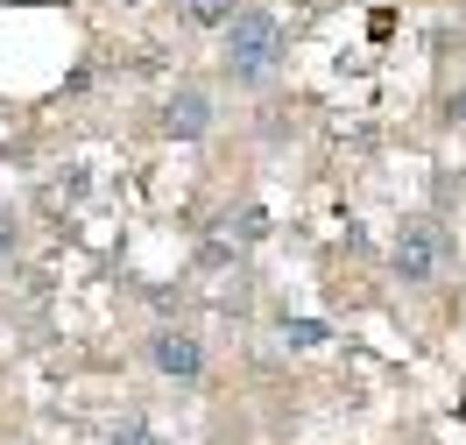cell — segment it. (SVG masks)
Instances as JSON below:
<instances>
[{"label": "cell", "mask_w": 466, "mask_h": 445, "mask_svg": "<svg viewBox=\"0 0 466 445\" xmlns=\"http://www.w3.org/2000/svg\"><path fill=\"white\" fill-rule=\"evenodd\" d=\"M290 50V22L276 15V7H240L227 22V50H219V71H227L233 86H262L268 71L283 64Z\"/></svg>", "instance_id": "cell-1"}, {"label": "cell", "mask_w": 466, "mask_h": 445, "mask_svg": "<svg viewBox=\"0 0 466 445\" xmlns=\"http://www.w3.org/2000/svg\"><path fill=\"white\" fill-rule=\"evenodd\" d=\"M389 262H396V283H410V290H431L438 276L452 268V234H445V219H431V212H410L403 227H396V240H389Z\"/></svg>", "instance_id": "cell-2"}, {"label": "cell", "mask_w": 466, "mask_h": 445, "mask_svg": "<svg viewBox=\"0 0 466 445\" xmlns=\"http://www.w3.org/2000/svg\"><path fill=\"white\" fill-rule=\"evenodd\" d=\"M148 360H156V375L177 382V389H198L205 382V347L184 326H163V332H156V339H148Z\"/></svg>", "instance_id": "cell-3"}, {"label": "cell", "mask_w": 466, "mask_h": 445, "mask_svg": "<svg viewBox=\"0 0 466 445\" xmlns=\"http://www.w3.org/2000/svg\"><path fill=\"white\" fill-rule=\"evenodd\" d=\"M205 127H212V99H205L198 86H184L170 106H163V135H170V142H198Z\"/></svg>", "instance_id": "cell-4"}, {"label": "cell", "mask_w": 466, "mask_h": 445, "mask_svg": "<svg viewBox=\"0 0 466 445\" xmlns=\"http://www.w3.org/2000/svg\"><path fill=\"white\" fill-rule=\"evenodd\" d=\"M233 15H240V0H184V22H198V29H227Z\"/></svg>", "instance_id": "cell-5"}, {"label": "cell", "mask_w": 466, "mask_h": 445, "mask_svg": "<svg viewBox=\"0 0 466 445\" xmlns=\"http://www.w3.org/2000/svg\"><path fill=\"white\" fill-rule=\"evenodd\" d=\"M283 339H290V347H325V326H319V319H290Z\"/></svg>", "instance_id": "cell-6"}, {"label": "cell", "mask_w": 466, "mask_h": 445, "mask_svg": "<svg viewBox=\"0 0 466 445\" xmlns=\"http://www.w3.org/2000/svg\"><path fill=\"white\" fill-rule=\"evenodd\" d=\"M438 120H445V127H466V86H460V92H445V106H438Z\"/></svg>", "instance_id": "cell-7"}, {"label": "cell", "mask_w": 466, "mask_h": 445, "mask_svg": "<svg viewBox=\"0 0 466 445\" xmlns=\"http://www.w3.org/2000/svg\"><path fill=\"white\" fill-rule=\"evenodd\" d=\"M15 240H22V227H15V212H0V268H7V255H15Z\"/></svg>", "instance_id": "cell-8"}, {"label": "cell", "mask_w": 466, "mask_h": 445, "mask_svg": "<svg viewBox=\"0 0 466 445\" xmlns=\"http://www.w3.org/2000/svg\"><path fill=\"white\" fill-rule=\"evenodd\" d=\"M114 445H148V424H127V431H120Z\"/></svg>", "instance_id": "cell-9"}]
</instances>
